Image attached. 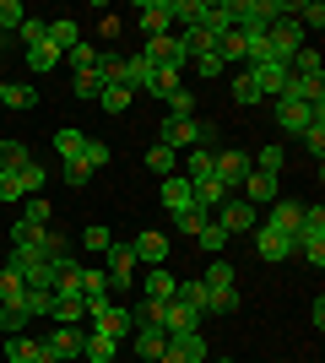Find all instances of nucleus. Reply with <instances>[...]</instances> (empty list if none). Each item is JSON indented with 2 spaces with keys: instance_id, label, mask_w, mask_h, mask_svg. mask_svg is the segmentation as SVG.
Wrapping results in <instances>:
<instances>
[{
  "instance_id": "f257e3e1",
  "label": "nucleus",
  "mask_w": 325,
  "mask_h": 363,
  "mask_svg": "<svg viewBox=\"0 0 325 363\" xmlns=\"http://www.w3.org/2000/svg\"><path fill=\"white\" fill-rule=\"evenodd\" d=\"M309 125H325V104H298V98H277V130H282V136H304Z\"/></svg>"
},
{
  "instance_id": "f03ea898",
  "label": "nucleus",
  "mask_w": 325,
  "mask_h": 363,
  "mask_svg": "<svg viewBox=\"0 0 325 363\" xmlns=\"http://www.w3.org/2000/svg\"><path fill=\"white\" fill-rule=\"evenodd\" d=\"M103 272H108V293L136 288V250H130V239H114L103 250Z\"/></svg>"
},
{
  "instance_id": "7ed1b4c3",
  "label": "nucleus",
  "mask_w": 325,
  "mask_h": 363,
  "mask_svg": "<svg viewBox=\"0 0 325 363\" xmlns=\"http://www.w3.org/2000/svg\"><path fill=\"white\" fill-rule=\"evenodd\" d=\"M212 217H217V228H222L228 239H233V233H255V228H261V212H255V206H249L244 196H228V201H222V206H217Z\"/></svg>"
},
{
  "instance_id": "20e7f679",
  "label": "nucleus",
  "mask_w": 325,
  "mask_h": 363,
  "mask_svg": "<svg viewBox=\"0 0 325 363\" xmlns=\"http://www.w3.org/2000/svg\"><path fill=\"white\" fill-rule=\"evenodd\" d=\"M266 44H271V60H277V65H287V60L298 55V49H304V28H298L293 16H277V22L266 28Z\"/></svg>"
},
{
  "instance_id": "39448f33",
  "label": "nucleus",
  "mask_w": 325,
  "mask_h": 363,
  "mask_svg": "<svg viewBox=\"0 0 325 363\" xmlns=\"http://www.w3.org/2000/svg\"><path fill=\"white\" fill-rule=\"evenodd\" d=\"M141 60H147V65H173V71H185L190 55H185V38H179V33H163V38H147V44H141Z\"/></svg>"
},
{
  "instance_id": "423d86ee",
  "label": "nucleus",
  "mask_w": 325,
  "mask_h": 363,
  "mask_svg": "<svg viewBox=\"0 0 325 363\" xmlns=\"http://www.w3.org/2000/svg\"><path fill=\"white\" fill-rule=\"evenodd\" d=\"M244 174H249V157H244V152H233V147H217V152H212V179L222 184L228 196L244 184Z\"/></svg>"
},
{
  "instance_id": "0eeeda50",
  "label": "nucleus",
  "mask_w": 325,
  "mask_h": 363,
  "mask_svg": "<svg viewBox=\"0 0 325 363\" xmlns=\"http://www.w3.org/2000/svg\"><path fill=\"white\" fill-rule=\"evenodd\" d=\"M212 358V347H206V336L201 331H173L169 336V352L157 363H206Z\"/></svg>"
},
{
  "instance_id": "6e6552de",
  "label": "nucleus",
  "mask_w": 325,
  "mask_h": 363,
  "mask_svg": "<svg viewBox=\"0 0 325 363\" xmlns=\"http://www.w3.org/2000/svg\"><path fill=\"white\" fill-rule=\"evenodd\" d=\"M157 147L195 152V147H201V120H163V125H157Z\"/></svg>"
},
{
  "instance_id": "1a4fd4ad",
  "label": "nucleus",
  "mask_w": 325,
  "mask_h": 363,
  "mask_svg": "<svg viewBox=\"0 0 325 363\" xmlns=\"http://www.w3.org/2000/svg\"><path fill=\"white\" fill-rule=\"evenodd\" d=\"M0 347H6V363H55V352L38 342V336H0Z\"/></svg>"
},
{
  "instance_id": "9d476101",
  "label": "nucleus",
  "mask_w": 325,
  "mask_h": 363,
  "mask_svg": "<svg viewBox=\"0 0 325 363\" xmlns=\"http://www.w3.org/2000/svg\"><path fill=\"white\" fill-rule=\"evenodd\" d=\"M130 250H136V266H169V233H152V228H141L136 239H130Z\"/></svg>"
},
{
  "instance_id": "9b49d317",
  "label": "nucleus",
  "mask_w": 325,
  "mask_h": 363,
  "mask_svg": "<svg viewBox=\"0 0 325 363\" xmlns=\"http://www.w3.org/2000/svg\"><path fill=\"white\" fill-rule=\"evenodd\" d=\"M266 228H277V233H287V239H293L298 228H304V201H298V196H277V201H271Z\"/></svg>"
},
{
  "instance_id": "f8f14e48",
  "label": "nucleus",
  "mask_w": 325,
  "mask_h": 363,
  "mask_svg": "<svg viewBox=\"0 0 325 363\" xmlns=\"http://www.w3.org/2000/svg\"><path fill=\"white\" fill-rule=\"evenodd\" d=\"M173 33V0H141V38Z\"/></svg>"
},
{
  "instance_id": "ddd939ff",
  "label": "nucleus",
  "mask_w": 325,
  "mask_h": 363,
  "mask_svg": "<svg viewBox=\"0 0 325 363\" xmlns=\"http://www.w3.org/2000/svg\"><path fill=\"white\" fill-rule=\"evenodd\" d=\"M163 190V206H169V217H179V212H195V184L185 179V174H169V179L157 184Z\"/></svg>"
},
{
  "instance_id": "4468645a",
  "label": "nucleus",
  "mask_w": 325,
  "mask_h": 363,
  "mask_svg": "<svg viewBox=\"0 0 325 363\" xmlns=\"http://www.w3.org/2000/svg\"><path fill=\"white\" fill-rule=\"evenodd\" d=\"M244 71L255 76V87H261V104H277V98H282V87H287V65L266 60V65H244Z\"/></svg>"
},
{
  "instance_id": "2eb2a0df",
  "label": "nucleus",
  "mask_w": 325,
  "mask_h": 363,
  "mask_svg": "<svg viewBox=\"0 0 325 363\" xmlns=\"http://www.w3.org/2000/svg\"><path fill=\"white\" fill-rule=\"evenodd\" d=\"M130 347H136L141 363H157L169 352V331H163V325H136V331H130Z\"/></svg>"
},
{
  "instance_id": "dca6fc26",
  "label": "nucleus",
  "mask_w": 325,
  "mask_h": 363,
  "mask_svg": "<svg viewBox=\"0 0 325 363\" xmlns=\"http://www.w3.org/2000/svg\"><path fill=\"white\" fill-rule=\"evenodd\" d=\"M81 325H55V331L44 336V347L55 352V363H71V358H81Z\"/></svg>"
},
{
  "instance_id": "f3484780",
  "label": "nucleus",
  "mask_w": 325,
  "mask_h": 363,
  "mask_svg": "<svg viewBox=\"0 0 325 363\" xmlns=\"http://www.w3.org/2000/svg\"><path fill=\"white\" fill-rule=\"evenodd\" d=\"M255 255H261L266 266H277V260H287V255H293V239L261 223V228H255Z\"/></svg>"
},
{
  "instance_id": "a211bd4d",
  "label": "nucleus",
  "mask_w": 325,
  "mask_h": 363,
  "mask_svg": "<svg viewBox=\"0 0 325 363\" xmlns=\"http://www.w3.org/2000/svg\"><path fill=\"white\" fill-rule=\"evenodd\" d=\"M141 282V298H157V303H169V298H179V277L169 272V266H152L147 277H136Z\"/></svg>"
},
{
  "instance_id": "6ab92c4d",
  "label": "nucleus",
  "mask_w": 325,
  "mask_h": 363,
  "mask_svg": "<svg viewBox=\"0 0 325 363\" xmlns=\"http://www.w3.org/2000/svg\"><path fill=\"white\" fill-rule=\"evenodd\" d=\"M93 331H103V336H114V342H125V336L136 331V315H130V309H125V303H108L103 315L93 320Z\"/></svg>"
},
{
  "instance_id": "aec40b11",
  "label": "nucleus",
  "mask_w": 325,
  "mask_h": 363,
  "mask_svg": "<svg viewBox=\"0 0 325 363\" xmlns=\"http://www.w3.org/2000/svg\"><path fill=\"white\" fill-rule=\"evenodd\" d=\"M239 196H244L249 206L261 212V206H271V201H277V179H271V174H255V168H249V174H244V184H239Z\"/></svg>"
},
{
  "instance_id": "412c9836",
  "label": "nucleus",
  "mask_w": 325,
  "mask_h": 363,
  "mask_svg": "<svg viewBox=\"0 0 325 363\" xmlns=\"http://www.w3.org/2000/svg\"><path fill=\"white\" fill-rule=\"evenodd\" d=\"M206 16H212V0H173V33L206 28Z\"/></svg>"
},
{
  "instance_id": "4be33fe9",
  "label": "nucleus",
  "mask_w": 325,
  "mask_h": 363,
  "mask_svg": "<svg viewBox=\"0 0 325 363\" xmlns=\"http://www.w3.org/2000/svg\"><path fill=\"white\" fill-rule=\"evenodd\" d=\"M157 325H163V331H201V315H195V309H190V303H179V298H169L163 303V320H157Z\"/></svg>"
},
{
  "instance_id": "5701e85b",
  "label": "nucleus",
  "mask_w": 325,
  "mask_h": 363,
  "mask_svg": "<svg viewBox=\"0 0 325 363\" xmlns=\"http://www.w3.org/2000/svg\"><path fill=\"white\" fill-rule=\"evenodd\" d=\"M114 352H120L114 336H103V331H87V336H81V358H87V363H114Z\"/></svg>"
},
{
  "instance_id": "b1692460",
  "label": "nucleus",
  "mask_w": 325,
  "mask_h": 363,
  "mask_svg": "<svg viewBox=\"0 0 325 363\" xmlns=\"http://www.w3.org/2000/svg\"><path fill=\"white\" fill-rule=\"evenodd\" d=\"M49 44L60 49V55H71V49L81 44V28H76V16H55V22H49Z\"/></svg>"
},
{
  "instance_id": "393cba45",
  "label": "nucleus",
  "mask_w": 325,
  "mask_h": 363,
  "mask_svg": "<svg viewBox=\"0 0 325 363\" xmlns=\"http://www.w3.org/2000/svg\"><path fill=\"white\" fill-rule=\"evenodd\" d=\"M179 76H185V71H173V65H152V76H147V87H141V92H152V98H169V92L185 87Z\"/></svg>"
},
{
  "instance_id": "a878e982",
  "label": "nucleus",
  "mask_w": 325,
  "mask_h": 363,
  "mask_svg": "<svg viewBox=\"0 0 325 363\" xmlns=\"http://www.w3.org/2000/svg\"><path fill=\"white\" fill-rule=\"evenodd\" d=\"M55 65H65V55H60L55 44H49V38H44V44H33V49H28V71H33V76H49Z\"/></svg>"
},
{
  "instance_id": "bb28decb",
  "label": "nucleus",
  "mask_w": 325,
  "mask_h": 363,
  "mask_svg": "<svg viewBox=\"0 0 325 363\" xmlns=\"http://www.w3.org/2000/svg\"><path fill=\"white\" fill-rule=\"evenodd\" d=\"M201 282H206V293H212V298H217V293H233V266H228L222 255H212V266L201 272Z\"/></svg>"
},
{
  "instance_id": "cd10ccee",
  "label": "nucleus",
  "mask_w": 325,
  "mask_h": 363,
  "mask_svg": "<svg viewBox=\"0 0 325 363\" xmlns=\"http://www.w3.org/2000/svg\"><path fill=\"white\" fill-rule=\"evenodd\" d=\"M179 303H190V309L206 320V303H212V293H206L201 277H179Z\"/></svg>"
},
{
  "instance_id": "c85d7f7f",
  "label": "nucleus",
  "mask_w": 325,
  "mask_h": 363,
  "mask_svg": "<svg viewBox=\"0 0 325 363\" xmlns=\"http://www.w3.org/2000/svg\"><path fill=\"white\" fill-rule=\"evenodd\" d=\"M55 152H60V163H76L81 152H87V136L65 125V130H55Z\"/></svg>"
},
{
  "instance_id": "c756f323",
  "label": "nucleus",
  "mask_w": 325,
  "mask_h": 363,
  "mask_svg": "<svg viewBox=\"0 0 325 363\" xmlns=\"http://www.w3.org/2000/svg\"><path fill=\"white\" fill-rule=\"evenodd\" d=\"M22 293H28L22 272H11V266H0V309H11V303H22Z\"/></svg>"
},
{
  "instance_id": "7c9ffc66",
  "label": "nucleus",
  "mask_w": 325,
  "mask_h": 363,
  "mask_svg": "<svg viewBox=\"0 0 325 363\" xmlns=\"http://www.w3.org/2000/svg\"><path fill=\"white\" fill-rule=\"evenodd\" d=\"M16 184H22V201L38 196V190L49 184V168L44 163H22V168H16Z\"/></svg>"
},
{
  "instance_id": "2f4dec72",
  "label": "nucleus",
  "mask_w": 325,
  "mask_h": 363,
  "mask_svg": "<svg viewBox=\"0 0 325 363\" xmlns=\"http://www.w3.org/2000/svg\"><path fill=\"white\" fill-rule=\"evenodd\" d=\"M185 179H190V184L212 179V147H195V152H185Z\"/></svg>"
},
{
  "instance_id": "473e14b6",
  "label": "nucleus",
  "mask_w": 325,
  "mask_h": 363,
  "mask_svg": "<svg viewBox=\"0 0 325 363\" xmlns=\"http://www.w3.org/2000/svg\"><path fill=\"white\" fill-rule=\"evenodd\" d=\"M6 108H16V114H22V108H38V87H33V82H6Z\"/></svg>"
},
{
  "instance_id": "72a5a7b5",
  "label": "nucleus",
  "mask_w": 325,
  "mask_h": 363,
  "mask_svg": "<svg viewBox=\"0 0 325 363\" xmlns=\"http://www.w3.org/2000/svg\"><path fill=\"white\" fill-rule=\"evenodd\" d=\"M71 87H76V98H81V104H98V92H103L108 82H103V71L93 65V71H76V82H71Z\"/></svg>"
},
{
  "instance_id": "f704fd0d",
  "label": "nucleus",
  "mask_w": 325,
  "mask_h": 363,
  "mask_svg": "<svg viewBox=\"0 0 325 363\" xmlns=\"http://www.w3.org/2000/svg\"><path fill=\"white\" fill-rule=\"evenodd\" d=\"M22 223H33V228H55V206H49L44 196H28V201H22Z\"/></svg>"
},
{
  "instance_id": "c9c22d12",
  "label": "nucleus",
  "mask_w": 325,
  "mask_h": 363,
  "mask_svg": "<svg viewBox=\"0 0 325 363\" xmlns=\"http://www.w3.org/2000/svg\"><path fill=\"white\" fill-rule=\"evenodd\" d=\"M147 168H152L157 179H169V174H179V152H169V147H147Z\"/></svg>"
},
{
  "instance_id": "e433bc0d",
  "label": "nucleus",
  "mask_w": 325,
  "mask_h": 363,
  "mask_svg": "<svg viewBox=\"0 0 325 363\" xmlns=\"http://www.w3.org/2000/svg\"><path fill=\"white\" fill-rule=\"evenodd\" d=\"M282 163H287V152H282V147H261L255 157H249V168H255V174H271V179L282 174Z\"/></svg>"
},
{
  "instance_id": "4c0bfd02",
  "label": "nucleus",
  "mask_w": 325,
  "mask_h": 363,
  "mask_svg": "<svg viewBox=\"0 0 325 363\" xmlns=\"http://www.w3.org/2000/svg\"><path fill=\"white\" fill-rule=\"evenodd\" d=\"M49 315H55V325H81V320H87V303L81 298H55Z\"/></svg>"
},
{
  "instance_id": "58836bf2",
  "label": "nucleus",
  "mask_w": 325,
  "mask_h": 363,
  "mask_svg": "<svg viewBox=\"0 0 325 363\" xmlns=\"http://www.w3.org/2000/svg\"><path fill=\"white\" fill-rule=\"evenodd\" d=\"M49 309H55V293H44V288H28V293H22V315H28V320H44Z\"/></svg>"
},
{
  "instance_id": "ea45409f",
  "label": "nucleus",
  "mask_w": 325,
  "mask_h": 363,
  "mask_svg": "<svg viewBox=\"0 0 325 363\" xmlns=\"http://www.w3.org/2000/svg\"><path fill=\"white\" fill-rule=\"evenodd\" d=\"M108 244H114V228H103V223L81 228V250H87V255H103Z\"/></svg>"
},
{
  "instance_id": "a19ab883",
  "label": "nucleus",
  "mask_w": 325,
  "mask_h": 363,
  "mask_svg": "<svg viewBox=\"0 0 325 363\" xmlns=\"http://www.w3.org/2000/svg\"><path fill=\"white\" fill-rule=\"evenodd\" d=\"M195 244H201L206 255H222V250H228V233L217 228V217H206V228H201V233H195Z\"/></svg>"
},
{
  "instance_id": "79ce46f5",
  "label": "nucleus",
  "mask_w": 325,
  "mask_h": 363,
  "mask_svg": "<svg viewBox=\"0 0 325 363\" xmlns=\"http://www.w3.org/2000/svg\"><path fill=\"white\" fill-rule=\"evenodd\" d=\"M217 55H222V65H228V60H239V65H244V33H239V28H228L222 38H217Z\"/></svg>"
},
{
  "instance_id": "37998d69",
  "label": "nucleus",
  "mask_w": 325,
  "mask_h": 363,
  "mask_svg": "<svg viewBox=\"0 0 325 363\" xmlns=\"http://www.w3.org/2000/svg\"><path fill=\"white\" fill-rule=\"evenodd\" d=\"M163 104H169V120H195V92H169V98H163Z\"/></svg>"
},
{
  "instance_id": "c03bdc74",
  "label": "nucleus",
  "mask_w": 325,
  "mask_h": 363,
  "mask_svg": "<svg viewBox=\"0 0 325 363\" xmlns=\"http://www.w3.org/2000/svg\"><path fill=\"white\" fill-rule=\"evenodd\" d=\"M22 163H33V152H28V141H0V168H22Z\"/></svg>"
},
{
  "instance_id": "a18cd8bd",
  "label": "nucleus",
  "mask_w": 325,
  "mask_h": 363,
  "mask_svg": "<svg viewBox=\"0 0 325 363\" xmlns=\"http://www.w3.org/2000/svg\"><path fill=\"white\" fill-rule=\"evenodd\" d=\"M130 98H136V92H125V87H103V92H98V108H103V114H125V108H130Z\"/></svg>"
},
{
  "instance_id": "49530a36",
  "label": "nucleus",
  "mask_w": 325,
  "mask_h": 363,
  "mask_svg": "<svg viewBox=\"0 0 325 363\" xmlns=\"http://www.w3.org/2000/svg\"><path fill=\"white\" fill-rule=\"evenodd\" d=\"M33 320L22 315V303H11V309H0V336H22Z\"/></svg>"
},
{
  "instance_id": "de8ad7c7",
  "label": "nucleus",
  "mask_w": 325,
  "mask_h": 363,
  "mask_svg": "<svg viewBox=\"0 0 325 363\" xmlns=\"http://www.w3.org/2000/svg\"><path fill=\"white\" fill-rule=\"evenodd\" d=\"M233 104H261V87H255V76H249V71L233 76Z\"/></svg>"
},
{
  "instance_id": "09e8293b",
  "label": "nucleus",
  "mask_w": 325,
  "mask_h": 363,
  "mask_svg": "<svg viewBox=\"0 0 325 363\" xmlns=\"http://www.w3.org/2000/svg\"><path fill=\"white\" fill-rule=\"evenodd\" d=\"M28 22V11H22V0H0V33H16Z\"/></svg>"
},
{
  "instance_id": "8fccbe9b",
  "label": "nucleus",
  "mask_w": 325,
  "mask_h": 363,
  "mask_svg": "<svg viewBox=\"0 0 325 363\" xmlns=\"http://www.w3.org/2000/svg\"><path fill=\"white\" fill-rule=\"evenodd\" d=\"M16 38H22V44H44V38H49V22H44V16H28V22H22V28H16Z\"/></svg>"
},
{
  "instance_id": "3c124183",
  "label": "nucleus",
  "mask_w": 325,
  "mask_h": 363,
  "mask_svg": "<svg viewBox=\"0 0 325 363\" xmlns=\"http://www.w3.org/2000/svg\"><path fill=\"white\" fill-rule=\"evenodd\" d=\"M65 65H71V71H93V65H98V49L87 44V38H81V44L71 49V55H65Z\"/></svg>"
},
{
  "instance_id": "603ef678",
  "label": "nucleus",
  "mask_w": 325,
  "mask_h": 363,
  "mask_svg": "<svg viewBox=\"0 0 325 363\" xmlns=\"http://www.w3.org/2000/svg\"><path fill=\"white\" fill-rule=\"evenodd\" d=\"M190 65H195V76H206V82H217V76L228 71V65H222V55H217V49H212V55H195V60H190Z\"/></svg>"
},
{
  "instance_id": "864d4df0",
  "label": "nucleus",
  "mask_w": 325,
  "mask_h": 363,
  "mask_svg": "<svg viewBox=\"0 0 325 363\" xmlns=\"http://www.w3.org/2000/svg\"><path fill=\"white\" fill-rule=\"evenodd\" d=\"M108 157H114V152H108V141H93V136H87V152H81V163H87V168L98 174V168H103Z\"/></svg>"
},
{
  "instance_id": "5fc2aeb1",
  "label": "nucleus",
  "mask_w": 325,
  "mask_h": 363,
  "mask_svg": "<svg viewBox=\"0 0 325 363\" xmlns=\"http://www.w3.org/2000/svg\"><path fill=\"white\" fill-rule=\"evenodd\" d=\"M173 228H179L185 239H195V233L206 228V212H201V206H195V212H179V217H173Z\"/></svg>"
},
{
  "instance_id": "6e6d98bb",
  "label": "nucleus",
  "mask_w": 325,
  "mask_h": 363,
  "mask_svg": "<svg viewBox=\"0 0 325 363\" xmlns=\"http://www.w3.org/2000/svg\"><path fill=\"white\" fill-rule=\"evenodd\" d=\"M298 141L309 147V157H314V163H320V157H325V125H309V130H304V136H298Z\"/></svg>"
},
{
  "instance_id": "4d7b16f0",
  "label": "nucleus",
  "mask_w": 325,
  "mask_h": 363,
  "mask_svg": "<svg viewBox=\"0 0 325 363\" xmlns=\"http://www.w3.org/2000/svg\"><path fill=\"white\" fill-rule=\"evenodd\" d=\"M0 201H22V184H16V168H0Z\"/></svg>"
},
{
  "instance_id": "13d9d810",
  "label": "nucleus",
  "mask_w": 325,
  "mask_h": 363,
  "mask_svg": "<svg viewBox=\"0 0 325 363\" xmlns=\"http://www.w3.org/2000/svg\"><path fill=\"white\" fill-rule=\"evenodd\" d=\"M65 184H76V190H81V184H93V168L81 163V157H76V163H65Z\"/></svg>"
},
{
  "instance_id": "bf43d9fd",
  "label": "nucleus",
  "mask_w": 325,
  "mask_h": 363,
  "mask_svg": "<svg viewBox=\"0 0 325 363\" xmlns=\"http://www.w3.org/2000/svg\"><path fill=\"white\" fill-rule=\"evenodd\" d=\"M0 104H6V82H0Z\"/></svg>"
},
{
  "instance_id": "052dcab7",
  "label": "nucleus",
  "mask_w": 325,
  "mask_h": 363,
  "mask_svg": "<svg viewBox=\"0 0 325 363\" xmlns=\"http://www.w3.org/2000/svg\"><path fill=\"white\" fill-rule=\"evenodd\" d=\"M217 363H239V358H217Z\"/></svg>"
}]
</instances>
